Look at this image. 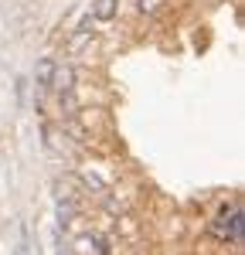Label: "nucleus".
<instances>
[{
  "mask_svg": "<svg viewBox=\"0 0 245 255\" xmlns=\"http://www.w3.org/2000/svg\"><path fill=\"white\" fill-rule=\"evenodd\" d=\"M211 235L225 242V245H232L235 252H242V204L235 201L232 208H225L222 215L211 221Z\"/></svg>",
  "mask_w": 245,
  "mask_h": 255,
  "instance_id": "nucleus-1",
  "label": "nucleus"
},
{
  "mask_svg": "<svg viewBox=\"0 0 245 255\" xmlns=\"http://www.w3.org/2000/svg\"><path fill=\"white\" fill-rule=\"evenodd\" d=\"M92 24H96V20H92V14H85V17L79 20V27L68 34V41H65V51H68V55H82V51L92 44V38H96Z\"/></svg>",
  "mask_w": 245,
  "mask_h": 255,
  "instance_id": "nucleus-2",
  "label": "nucleus"
},
{
  "mask_svg": "<svg viewBox=\"0 0 245 255\" xmlns=\"http://www.w3.org/2000/svg\"><path fill=\"white\" fill-rule=\"evenodd\" d=\"M48 92H55V96H68V92H75V68L65 61H55V72H51V89Z\"/></svg>",
  "mask_w": 245,
  "mask_h": 255,
  "instance_id": "nucleus-3",
  "label": "nucleus"
},
{
  "mask_svg": "<svg viewBox=\"0 0 245 255\" xmlns=\"http://www.w3.org/2000/svg\"><path fill=\"white\" fill-rule=\"evenodd\" d=\"M51 72H55V58H41L34 68V89H38V106L44 102L48 89H51Z\"/></svg>",
  "mask_w": 245,
  "mask_h": 255,
  "instance_id": "nucleus-4",
  "label": "nucleus"
},
{
  "mask_svg": "<svg viewBox=\"0 0 245 255\" xmlns=\"http://www.w3.org/2000/svg\"><path fill=\"white\" fill-rule=\"evenodd\" d=\"M75 252H79V255H109V245L102 242V235L85 232V235L75 238Z\"/></svg>",
  "mask_w": 245,
  "mask_h": 255,
  "instance_id": "nucleus-5",
  "label": "nucleus"
},
{
  "mask_svg": "<svg viewBox=\"0 0 245 255\" xmlns=\"http://www.w3.org/2000/svg\"><path fill=\"white\" fill-rule=\"evenodd\" d=\"M116 10H120V0H92V20H99V24H109V20L116 17Z\"/></svg>",
  "mask_w": 245,
  "mask_h": 255,
  "instance_id": "nucleus-6",
  "label": "nucleus"
},
{
  "mask_svg": "<svg viewBox=\"0 0 245 255\" xmlns=\"http://www.w3.org/2000/svg\"><path fill=\"white\" fill-rule=\"evenodd\" d=\"M163 7H167V0H136V10L143 17H157Z\"/></svg>",
  "mask_w": 245,
  "mask_h": 255,
  "instance_id": "nucleus-7",
  "label": "nucleus"
},
{
  "mask_svg": "<svg viewBox=\"0 0 245 255\" xmlns=\"http://www.w3.org/2000/svg\"><path fill=\"white\" fill-rule=\"evenodd\" d=\"M14 255H31V245H27V232H24V225H17V249Z\"/></svg>",
  "mask_w": 245,
  "mask_h": 255,
  "instance_id": "nucleus-8",
  "label": "nucleus"
}]
</instances>
